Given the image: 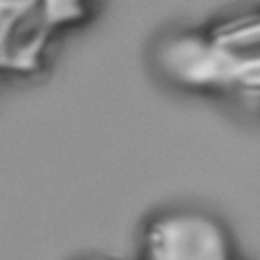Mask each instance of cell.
<instances>
[{
    "instance_id": "6da1fadb",
    "label": "cell",
    "mask_w": 260,
    "mask_h": 260,
    "mask_svg": "<svg viewBox=\"0 0 260 260\" xmlns=\"http://www.w3.org/2000/svg\"><path fill=\"white\" fill-rule=\"evenodd\" d=\"M223 232L201 215H175L158 221L150 236L152 260H228Z\"/></svg>"
}]
</instances>
